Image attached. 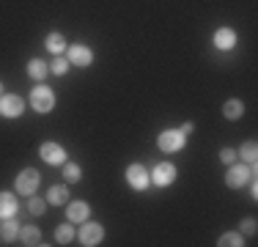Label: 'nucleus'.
<instances>
[{
    "label": "nucleus",
    "instance_id": "obj_1",
    "mask_svg": "<svg viewBox=\"0 0 258 247\" xmlns=\"http://www.w3.org/2000/svg\"><path fill=\"white\" fill-rule=\"evenodd\" d=\"M253 176H255L253 165H247V162H231L228 173H225V184H228L231 190H242Z\"/></svg>",
    "mask_w": 258,
    "mask_h": 247
},
{
    "label": "nucleus",
    "instance_id": "obj_2",
    "mask_svg": "<svg viewBox=\"0 0 258 247\" xmlns=\"http://www.w3.org/2000/svg\"><path fill=\"white\" fill-rule=\"evenodd\" d=\"M184 143H187V135H184L181 129H165V132H159V138H157L159 151H165V154L181 151Z\"/></svg>",
    "mask_w": 258,
    "mask_h": 247
},
{
    "label": "nucleus",
    "instance_id": "obj_3",
    "mask_svg": "<svg viewBox=\"0 0 258 247\" xmlns=\"http://www.w3.org/2000/svg\"><path fill=\"white\" fill-rule=\"evenodd\" d=\"M30 107H33L36 113H50V110L55 107L52 88H47V85H36V88L30 91Z\"/></svg>",
    "mask_w": 258,
    "mask_h": 247
},
{
    "label": "nucleus",
    "instance_id": "obj_4",
    "mask_svg": "<svg viewBox=\"0 0 258 247\" xmlns=\"http://www.w3.org/2000/svg\"><path fill=\"white\" fill-rule=\"evenodd\" d=\"M39 181H41L39 170H36V168H25L20 176H17L14 187H17V193H22V195H33L36 187H39Z\"/></svg>",
    "mask_w": 258,
    "mask_h": 247
},
{
    "label": "nucleus",
    "instance_id": "obj_5",
    "mask_svg": "<svg viewBox=\"0 0 258 247\" xmlns=\"http://www.w3.org/2000/svg\"><path fill=\"white\" fill-rule=\"evenodd\" d=\"M22 110H25L22 96H17V94H3L0 96V115H3V118H20Z\"/></svg>",
    "mask_w": 258,
    "mask_h": 247
},
{
    "label": "nucleus",
    "instance_id": "obj_6",
    "mask_svg": "<svg viewBox=\"0 0 258 247\" xmlns=\"http://www.w3.org/2000/svg\"><path fill=\"white\" fill-rule=\"evenodd\" d=\"M80 242H83L85 247H94V244H99L102 242V236H104V228L99 225V222H88L85 220L83 222V228H80Z\"/></svg>",
    "mask_w": 258,
    "mask_h": 247
},
{
    "label": "nucleus",
    "instance_id": "obj_7",
    "mask_svg": "<svg viewBox=\"0 0 258 247\" xmlns=\"http://www.w3.org/2000/svg\"><path fill=\"white\" fill-rule=\"evenodd\" d=\"M39 157L44 159L47 165H63V162H66V151H63V146L52 143V140L41 143V148H39Z\"/></svg>",
    "mask_w": 258,
    "mask_h": 247
},
{
    "label": "nucleus",
    "instance_id": "obj_8",
    "mask_svg": "<svg viewBox=\"0 0 258 247\" xmlns=\"http://www.w3.org/2000/svg\"><path fill=\"white\" fill-rule=\"evenodd\" d=\"M126 184L132 190H138V193H140V190H146L151 184L149 181V170H146L143 165H138V162L129 165V168H126Z\"/></svg>",
    "mask_w": 258,
    "mask_h": 247
},
{
    "label": "nucleus",
    "instance_id": "obj_9",
    "mask_svg": "<svg viewBox=\"0 0 258 247\" xmlns=\"http://www.w3.org/2000/svg\"><path fill=\"white\" fill-rule=\"evenodd\" d=\"M69 64L72 66H80V69H88V66L94 64V52H91V47L72 44L69 47Z\"/></svg>",
    "mask_w": 258,
    "mask_h": 247
},
{
    "label": "nucleus",
    "instance_id": "obj_10",
    "mask_svg": "<svg viewBox=\"0 0 258 247\" xmlns=\"http://www.w3.org/2000/svg\"><path fill=\"white\" fill-rule=\"evenodd\" d=\"M149 181H154V187H168V184L176 181V168L170 162H159L154 173L149 176Z\"/></svg>",
    "mask_w": 258,
    "mask_h": 247
},
{
    "label": "nucleus",
    "instance_id": "obj_11",
    "mask_svg": "<svg viewBox=\"0 0 258 247\" xmlns=\"http://www.w3.org/2000/svg\"><path fill=\"white\" fill-rule=\"evenodd\" d=\"M88 214H91V209H88V203H83V201H72L69 206H66V217L72 222H85Z\"/></svg>",
    "mask_w": 258,
    "mask_h": 247
},
{
    "label": "nucleus",
    "instance_id": "obj_12",
    "mask_svg": "<svg viewBox=\"0 0 258 247\" xmlns=\"http://www.w3.org/2000/svg\"><path fill=\"white\" fill-rule=\"evenodd\" d=\"M236 44V33H233L231 28H220L217 33H214V47L217 49H231Z\"/></svg>",
    "mask_w": 258,
    "mask_h": 247
},
{
    "label": "nucleus",
    "instance_id": "obj_13",
    "mask_svg": "<svg viewBox=\"0 0 258 247\" xmlns=\"http://www.w3.org/2000/svg\"><path fill=\"white\" fill-rule=\"evenodd\" d=\"M223 115L228 121H239L244 115V104H242V99H228V102L223 104Z\"/></svg>",
    "mask_w": 258,
    "mask_h": 247
},
{
    "label": "nucleus",
    "instance_id": "obj_14",
    "mask_svg": "<svg viewBox=\"0 0 258 247\" xmlns=\"http://www.w3.org/2000/svg\"><path fill=\"white\" fill-rule=\"evenodd\" d=\"M66 198H69V187L66 184H55V187L47 190V203H52V206H63Z\"/></svg>",
    "mask_w": 258,
    "mask_h": 247
},
{
    "label": "nucleus",
    "instance_id": "obj_15",
    "mask_svg": "<svg viewBox=\"0 0 258 247\" xmlns=\"http://www.w3.org/2000/svg\"><path fill=\"white\" fill-rule=\"evenodd\" d=\"M17 214V198L11 193H0V220L14 217Z\"/></svg>",
    "mask_w": 258,
    "mask_h": 247
},
{
    "label": "nucleus",
    "instance_id": "obj_16",
    "mask_svg": "<svg viewBox=\"0 0 258 247\" xmlns=\"http://www.w3.org/2000/svg\"><path fill=\"white\" fill-rule=\"evenodd\" d=\"M20 231L22 228L17 225L11 217H6L3 225H0V236H3V242H17V239H20Z\"/></svg>",
    "mask_w": 258,
    "mask_h": 247
},
{
    "label": "nucleus",
    "instance_id": "obj_17",
    "mask_svg": "<svg viewBox=\"0 0 258 247\" xmlns=\"http://www.w3.org/2000/svg\"><path fill=\"white\" fill-rule=\"evenodd\" d=\"M20 239H22V244L36 247V244H41V231L36 225H28V228H22V231H20Z\"/></svg>",
    "mask_w": 258,
    "mask_h": 247
},
{
    "label": "nucleus",
    "instance_id": "obj_18",
    "mask_svg": "<svg viewBox=\"0 0 258 247\" xmlns=\"http://www.w3.org/2000/svg\"><path fill=\"white\" fill-rule=\"evenodd\" d=\"M236 154H242V162L255 165V159H258V146H255V140H247V143H242V148H239Z\"/></svg>",
    "mask_w": 258,
    "mask_h": 247
},
{
    "label": "nucleus",
    "instance_id": "obj_19",
    "mask_svg": "<svg viewBox=\"0 0 258 247\" xmlns=\"http://www.w3.org/2000/svg\"><path fill=\"white\" fill-rule=\"evenodd\" d=\"M47 49H50V52H55V55H60V52L66 49V39L58 33V30H52V33L47 36Z\"/></svg>",
    "mask_w": 258,
    "mask_h": 247
},
{
    "label": "nucleus",
    "instance_id": "obj_20",
    "mask_svg": "<svg viewBox=\"0 0 258 247\" xmlns=\"http://www.w3.org/2000/svg\"><path fill=\"white\" fill-rule=\"evenodd\" d=\"M47 72H50V69H47V64H44L41 58H30V64H28V74H30L33 80H44V74H47Z\"/></svg>",
    "mask_w": 258,
    "mask_h": 247
},
{
    "label": "nucleus",
    "instance_id": "obj_21",
    "mask_svg": "<svg viewBox=\"0 0 258 247\" xmlns=\"http://www.w3.org/2000/svg\"><path fill=\"white\" fill-rule=\"evenodd\" d=\"M72 239H75V228L72 225H58L55 228V242L58 244H69Z\"/></svg>",
    "mask_w": 258,
    "mask_h": 247
},
{
    "label": "nucleus",
    "instance_id": "obj_22",
    "mask_svg": "<svg viewBox=\"0 0 258 247\" xmlns=\"http://www.w3.org/2000/svg\"><path fill=\"white\" fill-rule=\"evenodd\" d=\"M220 247H242L244 244V239H242V233H223V236H220V242H217Z\"/></svg>",
    "mask_w": 258,
    "mask_h": 247
},
{
    "label": "nucleus",
    "instance_id": "obj_23",
    "mask_svg": "<svg viewBox=\"0 0 258 247\" xmlns=\"http://www.w3.org/2000/svg\"><path fill=\"white\" fill-rule=\"evenodd\" d=\"M63 176H66V184H77L80 181V165L63 162Z\"/></svg>",
    "mask_w": 258,
    "mask_h": 247
},
{
    "label": "nucleus",
    "instance_id": "obj_24",
    "mask_svg": "<svg viewBox=\"0 0 258 247\" xmlns=\"http://www.w3.org/2000/svg\"><path fill=\"white\" fill-rule=\"evenodd\" d=\"M44 198H30L28 201V212L33 214V217H41V214H44Z\"/></svg>",
    "mask_w": 258,
    "mask_h": 247
},
{
    "label": "nucleus",
    "instance_id": "obj_25",
    "mask_svg": "<svg viewBox=\"0 0 258 247\" xmlns=\"http://www.w3.org/2000/svg\"><path fill=\"white\" fill-rule=\"evenodd\" d=\"M50 72H52V74H58V77H63V74L69 72V60L58 55V58H55L52 64H50Z\"/></svg>",
    "mask_w": 258,
    "mask_h": 247
},
{
    "label": "nucleus",
    "instance_id": "obj_26",
    "mask_svg": "<svg viewBox=\"0 0 258 247\" xmlns=\"http://www.w3.org/2000/svg\"><path fill=\"white\" fill-rule=\"evenodd\" d=\"M220 162H225V165L236 162V151H233V148H223V151H220Z\"/></svg>",
    "mask_w": 258,
    "mask_h": 247
},
{
    "label": "nucleus",
    "instance_id": "obj_27",
    "mask_svg": "<svg viewBox=\"0 0 258 247\" xmlns=\"http://www.w3.org/2000/svg\"><path fill=\"white\" fill-rule=\"evenodd\" d=\"M242 231L247 233V236H253V233H255V220H253V217H247V220L242 222Z\"/></svg>",
    "mask_w": 258,
    "mask_h": 247
},
{
    "label": "nucleus",
    "instance_id": "obj_28",
    "mask_svg": "<svg viewBox=\"0 0 258 247\" xmlns=\"http://www.w3.org/2000/svg\"><path fill=\"white\" fill-rule=\"evenodd\" d=\"M247 184H250V195H253V198H258V184L253 181V178H250V181H247Z\"/></svg>",
    "mask_w": 258,
    "mask_h": 247
},
{
    "label": "nucleus",
    "instance_id": "obj_29",
    "mask_svg": "<svg viewBox=\"0 0 258 247\" xmlns=\"http://www.w3.org/2000/svg\"><path fill=\"white\" fill-rule=\"evenodd\" d=\"M192 129H195V124H192V121H187V124H184V127H181V132H184V135H189V132H192Z\"/></svg>",
    "mask_w": 258,
    "mask_h": 247
},
{
    "label": "nucleus",
    "instance_id": "obj_30",
    "mask_svg": "<svg viewBox=\"0 0 258 247\" xmlns=\"http://www.w3.org/2000/svg\"><path fill=\"white\" fill-rule=\"evenodd\" d=\"M0 96H3V83H0Z\"/></svg>",
    "mask_w": 258,
    "mask_h": 247
}]
</instances>
